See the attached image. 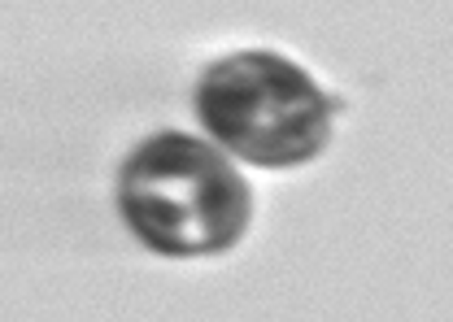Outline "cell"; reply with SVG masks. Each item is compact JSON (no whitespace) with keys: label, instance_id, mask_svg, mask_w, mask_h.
<instances>
[{"label":"cell","instance_id":"cell-1","mask_svg":"<svg viewBox=\"0 0 453 322\" xmlns=\"http://www.w3.org/2000/svg\"><path fill=\"white\" fill-rule=\"evenodd\" d=\"M118 210L162 257H214L244 240L253 192L214 140L157 131L122 165Z\"/></svg>","mask_w":453,"mask_h":322},{"label":"cell","instance_id":"cell-2","mask_svg":"<svg viewBox=\"0 0 453 322\" xmlns=\"http://www.w3.org/2000/svg\"><path fill=\"white\" fill-rule=\"evenodd\" d=\"M196 118L226 157L292 170L314 161L332 140L327 92L280 53H226L196 79Z\"/></svg>","mask_w":453,"mask_h":322}]
</instances>
